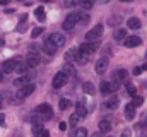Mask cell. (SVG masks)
Instances as JSON below:
<instances>
[{
	"label": "cell",
	"mask_w": 147,
	"mask_h": 137,
	"mask_svg": "<svg viewBox=\"0 0 147 137\" xmlns=\"http://www.w3.org/2000/svg\"><path fill=\"white\" fill-rule=\"evenodd\" d=\"M118 87H120L118 81H103L101 86H99V91H101L105 96H110V94H113V93L118 91Z\"/></svg>",
	"instance_id": "cell-1"
},
{
	"label": "cell",
	"mask_w": 147,
	"mask_h": 137,
	"mask_svg": "<svg viewBox=\"0 0 147 137\" xmlns=\"http://www.w3.org/2000/svg\"><path fill=\"white\" fill-rule=\"evenodd\" d=\"M80 16H82V12H72V14H69V16L65 17V21H63V29H65V31L74 29L75 24L80 22Z\"/></svg>",
	"instance_id": "cell-2"
},
{
	"label": "cell",
	"mask_w": 147,
	"mask_h": 137,
	"mask_svg": "<svg viewBox=\"0 0 147 137\" xmlns=\"http://www.w3.org/2000/svg\"><path fill=\"white\" fill-rule=\"evenodd\" d=\"M34 113L41 117V120H48V118H51V115H53V111H51V106H50V104H46V103H41V104H38L36 110H34Z\"/></svg>",
	"instance_id": "cell-3"
},
{
	"label": "cell",
	"mask_w": 147,
	"mask_h": 137,
	"mask_svg": "<svg viewBox=\"0 0 147 137\" xmlns=\"http://www.w3.org/2000/svg\"><path fill=\"white\" fill-rule=\"evenodd\" d=\"M67 81H69L67 72H65V70H60V72H57L55 77H53V87H55V89H60V87H63V86L67 84Z\"/></svg>",
	"instance_id": "cell-4"
},
{
	"label": "cell",
	"mask_w": 147,
	"mask_h": 137,
	"mask_svg": "<svg viewBox=\"0 0 147 137\" xmlns=\"http://www.w3.org/2000/svg\"><path fill=\"white\" fill-rule=\"evenodd\" d=\"M103 31H105V26H103V24H98V26H94L91 31L86 33V39H87V41H96V39H99V38L103 36Z\"/></svg>",
	"instance_id": "cell-5"
},
{
	"label": "cell",
	"mask_w": 147,
	"mask_h": 137,
	"mask_svg": "<svg viewBox=\"0 0 147 137\" xmlns=\"http://www.w3.org/2000/svg\"><path fill=\"white\" fill-rule=\"evenodd\" d=\"M34 89H36V86H34V84H31V82L24 84V86L17 91V100H24V98H28L29 94H33V93H34Z\"/></svg>",
	"instance_id": "cell-6"
},
{
	"label": "cell",
	"mask_w": 147,
	"mask_h": 137,
	"mask_svg": "<svg viewBox=\"0 0 147 137\" xmlns=\"http://www.w3.org/2000/svg\"><path fill=\"white\" fill-rule=\"evenodd\" d=\"M74 60H75V64H79V65H86V64L89 62V53H86V52H82L80 48H77Z\"/></svg>",
	"instance_id": "cell-7"
},
{
	"label": "cell",
	"mask_w": 147,
	"mask_h": 137,
	"mask_svg": "<svg viewBox=\"0 0 147 137\" xmlns=\"http://www.w3.org/2000/svg\"><path fill=\"white\" fill-rule=\"evenodd\" d=\"M108 65H110L108 57H101V58L96 62V65H94V68H96V74H105V72H106V68H108Z\"/></svg>",
	"instance_id": "cell-8"
},
{
	"label": "cell",
	"mask_w": 147,
	"mask_h": 137,
	"mask_svg": "<svg viewBox=\"0 0 147 137\" xmlns=\"http://www.w3.org/2000/svg\"><path fill=\"white\" fill-rule=\"evenodd\" d=\"M57 50H58V46H57L51 39H46V41L43 43V52H45L46 55H50V57H51V55H55V53H57Z\"/></svg>",
	"instance_id": "cell-9"
},
{
	"label": "cell",
	"mask_w": 147,
	"mask_h": 137,
	"mask_svg": "<svg viewBox=\"0 0 147 137\" xmlns=\"http://www.w3.org/2000/svg\"><path fill=\"white\" fill-rule=\"evenodd\" d=\"M123 43H125L127 48H134V46H139V45L142 43V39H140L139 36H127Z\"/></svg>",
	"instance_id": "cell-10"
},
{
	"label": "cell",
	"mask_w": 147,
	"mask_h": 137,
	"mask_svg": "<svg viewBox=\"0 0 147 137\" xmlns=\"http://www.w3.org/2000/svg\"><path fill=\"white\" fill-rule=\"evenodd\" d=\"M118 104H120V98H116V96H110V98L105 100V108L106 110H115V108H118Z\"/></svg>",
	"instance_id": "cell-11"
},
{
	"label": "cell",
	"mask_w": 147,
	"mask_h": 137,
	"mask_svg": "<svg viewBox=\"0 0 147 137\" xmlns=\"http://www.w3.org/2000/svg\"><path fill=\"white\" fill-rule=\"evenodd\" d=\"M99 46V43L96 41V43H91V41H87V43H84V45H80L79 48L82 50V52H86V53H89V55H92V52L96 50Z\"/></svg>",
	"instance_id": "cell-12"
},
{
	"label": "cell",
	"mask_w": 147,
	"mask_h": 137,
	"mask_svg": "<svg viewBox=\"0 0 147 137\" xmlns=\"http://www.w3.org/2000/svg\"><path fill=\"white\" fill-rule=\"evenodd\" d=\"M48 39H51L57 46L65 45V38H63V34H62V33H51L50 36H48Z\"/></svg>",
	"instance_id": "cell-13"
},
{
	"label": "cell",
	"mask_w": 147,
	"mask_h": 137,
	"mask_svg": "<svg viewBox=\"0 0 147 137\" xmlns=\"http://www.w3.org/2000/svg\"><path fill=\"white\" fill-rule=\"evenodd\" d=\"M75 113L80 117V118H84L86 115H87V106H86V103H84V100H80V101L75 104Z\"/></svg>",
	"instance_id": "cell-14"
},
{
	"label": "cell",
	"mask_w": 147,
	"mask_h": 137,
	"mask_svg": "<svg viewBox=\"0 0 147 137\" xmlns=\"http://www.w3.org/2000/svg\"><path fill=\"white\" fill-rule=\"evenodd\" d=\"M26 64H28V67L34 68L39 65V57H38V53H29L28 55V58H26Z\"/></svg>",
	"instance_id": "cell-15"
},
{
	"label": "cell",
	"mask_w": 147,
	"mask_h": 137,
	"mask_svg": "<svg viewBox=\"0 0 147 137\" xmlns=\"http://www.w3.org/2000/svg\"><path fill=\"white\" fill-rule=\"evenodd\" d=\"M16 60H5L3 64H2V70H3V74H10V72H14L16 70Z\"/></svg>",
	"instance_id": "cell-16"
},
{
	"label": "cell",
	"mask_w": 147,
	"mask_h": 137,
	"mask_svg": "<svg viewBox=\"0 0 147 137\" xmlns=\"http://www.w3.org/2000/svg\"><path fill=\"white\" fill-rule=\"evenodd\" d=\"M134 117H135V106H134V103H128L125 106V118L127 120H134Z\"/></svg>",
	"instance_id": "cell-17"
},
{
	"label": "cell",
	"mask_w": 147,
	"mask_h": 137,
	"mask_svg": "<svg viewBox=\"0 0 147 137\" xmlns=\"http://www.w3.org/2000/svg\"><path fill=\"white\" fill-rule=\"evenodd\" d=\"M99 130H101L103 134H108V132L111 130V122L110 120H106V118L99 120Z\"/></svg>",
	"instance_id": "cell-18"
},
{
	"label": "cell",
	"mask_w": 147,
	"mask_h": 137,
	"mask_svg": "<svg viewBox=\"0 0 147 137\" xmlns=\"http://www.w3.org/2000/svg\"><path fill=\"white\" fill-rule=\"evenodd\" d=\"M127 75H128V74H127V70H125V68H118V70H115V74H113V79L120 82V81H125V79H127Z\"/></svg>",
	"instance_id": "cell-19"
},
{
	"label": "cell",
	"mask_w": 147,
	"mask_h": 137,
	"mask_svg": "<svg viewBox=\"0 0 147 137\" xmlns=\"http://www.w3.org/2000/svg\"><path fill=\"white\" fill-rule=\"evenodd\" d=\"M140 21L137 19V17H130L128 21H127V28H130V29H140Z\"/></svg>",
	"instance_id": "cell-20"
},
{
	"label": "cell",
	"mask_w": 147,
	"mask_h": 137,
	"mask_svg": "<svg viewBox=\"0 0 147 137\" xmlns=\"http://www.w3.org/2000/svg\"><path fill=\"white\" fill-rule=\"evenodd\" d=\"M113 38H115L116 41H123V39L127 38V29H125V28H118V29L115 31V34H113Z\"/></svg>",
	"instance_id": "cell-21"
},
{
	"label": "cell",
	"mask_w": 147,
	"mask_h": 137,
	"mask_svg": "<svg viewBox=\"0 0 147 137\" xmlns=\"http://www.w3.org/2000/svg\"><path fill=\"white\" fill-rule=\"evenodd\" d=\"M82 91L86 93V94H89V96H92L94 94V86H92V82H82Z\"/></svg>",
	"instance_id": "cell-22"
},
{
	"label": "cell",
	"mask_w": 147,
	"mask_h": 137,
	"mask_svg": "<svg viewBox=\"0 0 147 137\" xmlns=\"http://www.w3.org/2000/svg\"><path fill=\"white\" fill-rule=\"evenodd\" d=\"M120 22H121V16H120V14H118V16H111L110 19H108V26H111V28L120 26Z\"/></svg>",
	"instance_id": "cell-23"
},
{
	"label": "cell",
	"mask_w": 147,
	"mask_h": 137,
	"mask_svg": "<svg viewBox=\"0 0 147 137\" xmlns=\"http://www.w3.org/2000/svg\"><path fill=\"white\" fill-rule=\"evenodd\" d=\"M34 16H36V19L39 22H45V19H46V16H45V9L43 7H38L36 10H34Z\"/></svg>",
	"instance_id": "cell-24"
},
{
	"label": "cell",
	"mask_w": 147,
	"mask_h": 137,
	"mask_svg": "<svg viewBox=\"0 0 147 137\" xmlns=\"http://www.w3.org/2000/svg\"><path fill=\"white\" fill-rule=\"evenodd\" d=\"M70 106H72V101L67 100V98H62V100L58 101V108H60V110H69Z\"/></svg>",
	"instance_id": "cell-25"
},
{
	"label": "cell",
	"mask_w": 147,
	"mask_h": 137,
	"mask_svg": "<svg viewBox=\"0 0 147 137\" xmlns=\"http://www.w3.org/2000/svg\"><path fill=\"white\" fill-rule=\"evenodd\" d=\"M79 3H80V7H82L84 10H89V9H92L94 0H79Z\"/></svg>",
	"instance_id": "cell-26"
},
{
	"label": "cell",
	"mask_w": 147,
	"mask_h": 137,
	"mask_svg": "<svg viewBox=\"0 0 147 137\" xmlns=\"http://www.w3.org/2000/svg\"><path fill=\"white\" fill-rule=\"evenodd\" d=\"M26 70H28V64H26V62H17V64H16V70H14V72L24 74Z\"/></svg>",
	"instance_id": "cell-27"
},
{
	"label": "cell",
	"mask_w": 147,
	"mask_h": 137,
	"mask_svg": "<svg viewBox=\"0 0 147 137\" xmlns=\"http://www.w3.org/2000/svg\"><path fill=\"white\" fill-rule=\"evenodd\" d=\"M65 72H67V75H72V77H75V75H77V70H75V67H74L72 64H67V65H65Z\"/></svg>",
	"instance_id": "cell-28"
},
{
	"label": "cell",
	"mask_w": 147,
	"mask_h": 137,
	"mask_svg": "<svg viewBox=\"0 0 147 137\" xmlns=\"http://www.w3.org/2000/svg\"><path fill=\"white\" fill-rule=\"evenodd\" d=\"M127 93H128L130 96H135V94H137V87H135L132 82H127Z\"/></svg>",
	"instance_id": "cell-29"
},
{
	"label": "cell",
	"mask_w": 147,
	"mask_h": 137,
	"mask_svg": "<svg viewBox=\"0 0 147 137\" xmlns=\"http://www.w3.org/2000/svg\"><path fill=\"white\" fill-rule=\"evenodd\" d=\"M75 50H77V48H72V50H69V52L65 53V60H67V62H72L74 58H75Z\"/></svg>",
	"instance_id": "cell-30"
},
{
	"label": "cell",
	"mask_w": 147,
	"mask_h": 137,
	"mask_svg": "<svg viewBox=\"0 0 147 137\" xmlns=\"http://www.w3.org/2000/svg\"><path fill=\"white\" fill-rule=\"evenodd\" d=\"M74 137H87V130H86L84 127H79V129L75 130V136Z\"/></svg>",
	"instance_id": "cell-31"
},
{
	"label": "cell",
	"mask_w": 147,
	"mask_h": 137,
	"mask_svg": "<svg viewBox=\"0 0 147 137\" xmlns=\"http://www.w3.org/2000/svg\"><path fill=\"white\" fill-rule=\"evenodd\" d=\"M29 81H28V77H19V79H16L14 81V84L16 86H24V84H28Z\"/></svg>",
	"instance_id": "cell-32"
},
{
	"label": "cell",
	"mask_w": 147,
	"mask_h": 137,
	"mask_svg": "<svg viewBox=\"0 0 147 137\" xmlns=\"http://www.w3.org/2000/svg\"><path fill=\"white\" fill-rule=\"evenodd\" d=\"M41 33H43V28H34V29L31 31V38L34 39V38H38V36H39Z\"/></svg>",
	"instance_id": "cell-33"
},
{
	"label": "cell",
	"mask_w": 147,
	"mask_h": 137,
	"mask_svg": "<svg viewBox=\"0 0 147 137\" xmlns=\"http://www.w3.org/2000/svg\"><path fill=\"white\" fill-rule=\"evenodd\" d=\"M79 118H80V117H79L77 113H74V115H70V120H69V122H70L72 125H77V122H79Z\"/></svg>",
	"instance_id": "cell-34"
},
{
	"label": "cell",
	"mask_w": 147,
	"mask_h": 137,
	"mask_svg": "<svg viewBox=\"0 0 147 137\" xmlns=\"http://www.w3.org/2000/svg\"><path fill=\"white\" fill-rule=\"evenodd\" d=\"M41 130H43V125H41L39 122H38V125H33V132H34V134L39 136V132H41Z\"/></svg>",
	"instance_id": "cell-35"
},
{
	"label": "cell",
	"mask_w": 147,
	"mask_h": 137,
	"mask_svg": "<svg viewBox=\"0 0 147 137\" xmlns=\"http://www.w3.org/2000/svg\"><path fill=\"white\" fill-rule=\"evenodd\" d=\"M142 103H144V100H142V98H140V96H137V98H135V100H134V106H140V104H142Z\"/></svg>",
	"instance_id": "cell-36"
},
{
	"label": "cell",
	"mask_w": 147,
	"mask_h": 137,
	"mask_svg": "<svg viewBox=\"0 0 147 137\" xmlns=\"http://www.w3.org/2000/svg\"><path fill=\"white\" fill-rule=\"evenodd\" d=\"M130 136H132V132H130L128 129H125V130L121 132V136H120V137H130Z\"/></svg>",
	"instance_id": "cell-37"
},
{
	"label": "cell",
	"mask_w": 147,
	"mask_h": 137,
	"mask_svg": "<svg viewBox=\"0 0 147 137\" xmlns=\"http://www.w3.org/2000/svg\"><path fill=\"white\" fill-rule=\"evenodd\" d=\"M142 70H144L142 67H135V68H134V75H139V74H142Z\"/></svg>",
	"instance_id": "cell-38"
},
{
	"label": "cell",
	"mask_w": 147,
	"mask_h": 137,
	"mask_svg": "<svg viewBox=\"0 0 147 137\" xmlns=\"http://www.w3.org/2000/svg\"><path fill=\"white\" fill-rule=\"evenodd\" d=\"M79 3V0H69L67 2V7H74V5H77Z\"/></svg>",
	"instance_id": "cell-39"
},
{
	"label": "cell",
	"mask_w": 147,
	"mask_h": 137,
	"mask_svg": "<svg viewBox=\"0 0 147 137\" xmlns=\"http://www.w3.org/2000/svg\"><path fill=\"white\" fill-rule=\"evenodd\" d=\"M58 129H60V130H67V123H65V122H60V123H58Z\"/></svg>",
	"instance_id": "cell-40"
},
{
	"label": "cell",
	"mask_w": 147,
	"mask_h": 137,
	"mask_svg": "<svg viewBox=\"0 0 147 137\" xmlns=\"http://www.w3.org/2000/svg\"><path fill=\"white\" fill-rule=\"evenodd\" d=\"M39 137H50V132H48V130H45V129H43V130H41V132H39Z\"/></svg>",
	"instance_id": "cell-41"
},
{
	"label": "cell",
	"mask_w": 147,
	"mask_h": 137,
	"mask_svg": "<svg viewBox=\"0 0 147 137\" xmlns=\"http://www.w3.org/2000/svg\"><path fill=\"white\" fill-rule=\"evenodd\" d=\"M3 123H5V115L0 113V125H3Z\"/></svg>",
	"instance_id": "cell-42"
},
{
	"label": "cell",
	"mask_w": 147,
	"mask_h": 137,
	"mask_svg": "<svg viewBox=\"0 0 147 137\" xmlns=\"http://www.w3.org/2000/svg\"><path fill=\"white\" fill-rule=\"evenodd\" d=\"M101 134H103V132L99 130V132H96V134H92V137H101Z\"/></svg>",
	"instance_id": "cell-43"
},
{
	"label": "cell",
	"mask_w": 147,
	"mask_h": 137,
	"mask_svg": "<svg viewBox=\"0 0 147 137\" xmlns=\"http://www.w3.org/2000/svg\"><path fill=\"white\" fill-rule=\"evenodd\" d=\"M9 3V0H0V5H7Z\"/></svg>",
	"instance_id": "cell-44"
},
{
	"label": "cell",
	"mask_w": 147,
	"mask_h": 137,
	"mask_svg": "<svg viewBox=\"0 0 147 137\" xmlns=\"http://www.w3.org/2000/svg\"><path fill=\"white\" fill-rule=\"evenodd\" d=\"M2 79H3V70L0 68V82H2Z\"/></svg>",
	"instance_id": "cell-45"
},
{
	"label": "cell",
	"mask_w": 147,
	"mask_h": 137,
	"mask_svg": "<svg viewBox=\"0 0 147 137\" xmlns=\"http://www.w3.org/2000/svg\"><path fill=\"white\" fill-rule=\"evenodd\" d=\"M99 2H101V3H108L110 0H99Z\"/></svg>",
	"instance_id": "cell-46"
},
{
	"label": "cell",
	"mask_w": 147,
	"mask_h": 137,
	"mask_svg": "<svg viewBox=\"0 0 147 137\" xmlns=\"http://www.w3.org/2000/svg\"><path fill=\"white\" fill-rule=\"evenodd\" d=\"M2 104H3V100H2V96H0V108H2Z\"/></svg>",
	"instance_id": "cell-47"
},
{
	"label": "cell",
	"mask_w": 147,
	"mask_h": 137,
	"mask_svg": "<svg viewBox=\"0 0 147 137\" xmlns=\"http://www.w3.org/2000/svg\"><path fill=\"white\" fill-rule=\"evenodd\" d=\"M142 68H144V70H147V64H146V65H142Z\"/></svg>",
	"instance_id": "cell-48"
},
{
	"label": "cell",
	"mask_w": 147,
	"mask_h": 137,
	"mask_svg": "<svg viewBox=\"0 0 147 137\" xmlns=\"http://www.w3.org/2000/svg\"><path fill=\"white\" fill-rule=\"evenodd\" d=\"M121 2H132V0H121Z\"/></svg>",
	"instance_id": "cell-49"
},
{
	"label": "cell",
	"mask_w": 147,
	"mask_h": 137,
	"mask_svg": "<svg viewBox=\"0 0 147 137\" xmlns=\"http://www.w3.org/2000/svg\"><path fill=\"white\" fill-rule=\"evenodd\" d=\"M43 2H50V0H43Z\"/></svg>",
	"instance_id": "cell-50"
},
{
	"label": "cell",
	"mask_w": 147,
	"mask_h": 137,
	"mask_svg": "<svg viewBox=\"0 0 147 137\" xmlns=\"http://www.w3.org/2000/svg\"><path fill=\"white\" fill-rule=\"evenodd\" d=\"M146 58H147V52H146Z\"/></svg>",
	"instance_id": "cell-51"
},
{
	"label": "cell",
	"mask_w": 147,
	"mask_h": 137,
	"mask_svg": "<svg viewBox=\"0 0 147 137\" xmlns=\"http://www.w3.org/2000/svg\"><path fill=\"white\" fill-rule=\"evenodd\" d=\"M146 125H147V120H146Z\"/></svg>",
	"instance_id": "cell-52"
}]
</instances>
